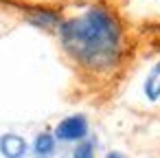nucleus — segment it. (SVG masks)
Segmentation results:
<instances>
[{"label":"nucleus","mask_w":160,"mask_h":158,"mask_svg":"<svg viewBox=\"0 0 160 158\" xmlns=\"http://www.w3.org/2000/svg\"><path fill=\"white\" fill-rule=\"evenodd\" d=\"M0 154L5 158H27L29 145L20 134H2L0 136Z\"/></svg>","instance_id":"obj_4"},{"label":"nucleus","mask_w":160,"mask_h":158,"mask_svg":"<svg viewBox=\"0 0 160 158\" xmlns=\"http://www.w3.org/2000/svg\"><path fill=\"white\" fill-rule=\"evenodd\" d=\"M142 92L149 101H158L160 99V62L149 70L145 84H142Z\"/></svg>","instance_id":"obj_6"},{"label":"nucleus","mask_w":160,"mask_h":158,"mask_svg":"<svg viewBox=\"0 0 160 158\" xmlns=\"http://www.w3.org/2000/svg\"><path fill=\"white\" fill-rule=\"evenodd\" d=\"M105 158H125L121 151H110V154H105Z\"/></svg>","instance_id":"obj_8"},{"label":"nucleus","mask_w":160,"mask_h":158,"mask_svg":"<svg viewBox=\"0 0 160 158\" xmlns=\"http://www.w3.org/2000/svg\"><path fill=\"white\" fill-rule=\"evenodd\" d=\"M57 33L64 51L92 73H108L123 57V27L103 5L88 7L77 18L62 20Z\"/></svg>","instance_id":"obj_1"},{"label":"nucleus","mask_w":160,"mask_h":158,"mask_svg":"<svg viewBox=\"0 0 160 158\" xmlns=\"http://www.w3.org/2000/svg\"><path fill=\"white\" fill-rule=\"evenodd\" d=\"M55 138L64 143H79L88 138V119L83 114H72L59 121L55 127Z\"/></svg>","instance_id":"obj_2"},{"label":"nucleus","mask_w":160,"mask_h":158,"mask_svg":"<svg viewBox=\"0 0 160 158\" xmlns=\"http://www.w3.org/2000/svg\"><path fill=\"white\" fill-rule=\"evenodd\" d=\"M55 147H57V138L51 132H40L33 140V154L38 158H51L55 154Z\"/></svg>","instance_id":"obj_5"},{"label":"nucleus","mask_w":160,"mask_h":158,"mask_svg":"<svg viewBox=\"0 0 160 158\" xmlns=\"http://www.w3.org/2000/svg\"><path fill=\"white\" fill-rule=\"evenodd\" d=\"M27 22L38 27V29H44V31H53V29H59L62 24V16L55 11V9H27Z\"/></svg>","instance_id":"obj_3"},{"label":"nucleus","mask_w":160,"mask_h":158,"mask_svg":"<svg viewBox=\"0 0 160 158\" xmlns=\"http://www.w3.org/2000/svg\"><path fill=\"white\" fill-rule=\"evenodd\" d=\"M72 158H94V140L90 138L79 140V145L72 151Z\"/></svg>","instance_id":"obj_7"}]
</instances>
